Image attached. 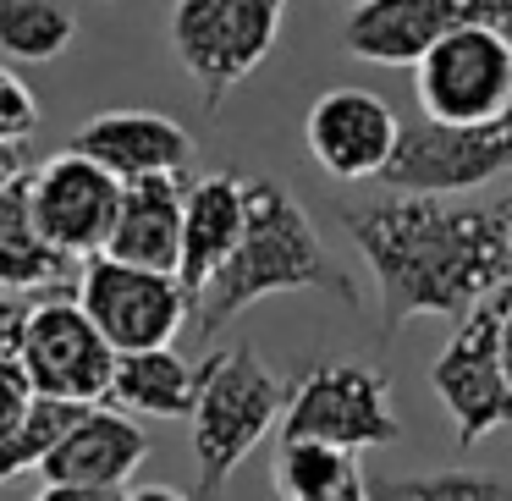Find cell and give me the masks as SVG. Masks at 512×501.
Listing matches in <instances>:
<instances>
[{
	"label": "cell",
	"mask_w": 512,
	"mask_h": 501,
	"mask_svg": "<svg viewBox=\"0 0 512 501\" xmlns=\"http://www.w3.org/2000/svg\"><path fill=\"white\" fill-rule=\"evenodd\" d=\"M78 270L67 254L50 248V237L39 232L34 204H28V177H17L12 188L0 193V292H61L78 287Z\"/></svg>",
	"instance_id": "18"
},
{
	"label": "cell",
	"mask_w": 512,
	"mask_h": 501,
	"mask_svg": "<svg viewBox=\"0 0 512 501\" xmlns=\"http://www.w3.org/2000/svg\"><path fill=\"white\" fill-rule=\"evenodd\" d=\"M512 34V0H358L342 23V45L369 67H419L457 28Z\"/></svg>",
	"instance_id": "11"
},
{
	"label": "cell",
	"mask_w": 512,
	"mask_h": 501,
	"mask_svg": "<svg viewBox=\"0 0 512 501\" xmlns=\"http://www.w3.org/2000/svg\"><path fill=\"white\" fill-rule=\"evenodd\" d=\"M72 149L105 166L116 182L182 177L193 160V133L160 111H100L78 127Z\"/></svg>",
	"instance_id": "14"
},
{
	"label": "cell",
	"mask_w": 512,
	"mask_h": 501,
	"mask_svg": "<svg viewBox=\"0 0 512 501\" xmlns=\"http://www.w3.org/2000/svg\"><path fill=\"white\" fill-rule=\"evenodd\" d=\"M342 226L380 287V336L419 314L463 320L512 287V199L457 204L386 193L342 204Z\"/></svg>",
	"instance_id": "1"
},
{
	"label": "cell",
	"mask_w": 512,
	"mask_h": 501,
	"mask_svg": "<svg viewBox=\"0 0 512 501\" xmlns=\"http://www.w3.org/2000/svg\"><path fill=\"white\" fill-rule=\"evenodd\" d=\"M23 325H28V303H17V298L0 292V358H17V347H23Z\"/></svg>",
	"instance_id": "26"
},
{
	"label": "cell",
	"mask_w": 512,
	"mask_h": 501,
	"mask_svg": "<svg viewBox=\"0 0 512 501\" xmlns=\"http://www.w3.org/2000/svg\"><path fill=\"white\" fill-rule=\"evenodd\" d=\"M281 292H325V298L347 303V309H364L358 281L336 265L325 237L314 232L309 210L281 182H248L243 243L226 259L221 276L193 298V325L204 336H215L237 314H248L265 298H281Z\"/></svg>",
	"instance_id": "2"
},
{
	"label": "cell",
	"mask_w": 512,
	"mask_h": 501,
	"mask_svg": "<svg viewBox=\"0 0 512 501\" xmlns=\"http://www.w3.org/2000/svg\"><path fill=\"white\" fill-rule=\"evenodd\" d=\"M375 501H512L507 474H479V468H441V474H391L369 485Z\"/></svg>",
	"instance_id": "23"
},
{
	"label": "cell",
	"mask_w": 512,
	"mask_h": 501,
	"mask_svg": "<svg viewBox=\"0 0 512 501\" xmlns=\"http://www.w3.org/2000/svg\"><path fill=\"white\" fill-rule=\"evenodd\" d=\"M397 138H402L397 111L369 89H331L303 116V144H309L314 166L336 182L386 177Z\"/></svg>",
	"instance_id": "13"
},
{
	"label": "cell",
	"mask_w": 512,
	"mask_h": 501,
	"mask_svg": "<svg viewBox=\"0 0 512 501\" xmlns=\"http://www.w3.org/2000/svg\"><path fill=\"white\" fill-rule=\"evenodd\" d=\"M281 17H287V0H177L171 6V56L199 83L204 111H221L226 94L265 67Z\"/></svg>",
	"instance_id": "4"
},
{
	"label": "cell",
	"mask_w": 512,
	"mask_h": 501,
	"mask_svg": "<svg viewBox=\"0 0 512 501\" xmlns=\"http://www.w3.org/2000/svg\"><path fill=\"white\" fill-rule=\"evenodd\" d=\"M39 127V100L12 67H0V144H23Z\"/></svg>",
	"instance_id": "24"
},
{
	"label": "cell",
	"mask_w": 512,
	"mask_h": 501,
	"mask_svg": "<svg viewBox=\"0 0 512 501\" xmlns=\"http://www.w3.org/2000/svg\"><path fill=\"white\" fill-rule=\"evenodd\" d=\"M243 226H248V177L215 171V177H199L188 188V210H182V265H177V281L188 292V303L226 270V259L243 243Z\"/></svg>",
	"instance_id": "16"
},
{
	"label": "cell",
	"mask_w": 512,
	"mask_h": 501,
	"mask_svg": "<svg viewBox=\"0 0 512 501\" xmlns=\"http://www.w3.org/2000/svg\"><path fill=\"white\" fill-rule=\"evenodd\" d=\"M28 204H34V221L50 237V248L67 254L72 265H89V259L105 254V243L116 232L122 182L78 149H61L45 166L28 171Z\"/></svg>",
	"instance_id": "12"
},
{
	"label": "cell",
	"mask_w": 512,
	"mask_h": 501,
	"mask_svg": "<svg viewBox=\"0 0 512 501\" xmlns=\"http://www.w3.org/2000/svg\"><path fill=\"white\" fill-rule=\"evenodd\" d=\"M144 457H149V435L138 430V419H127L116 408H83V419L72 424V435L50 452V463L39 474H45V485L61 490L116 496V490H127V479L138 474Z\"/></svg>",
	"instance_id": "15"
},
{
	"label": "cell",
	"mask_w": 512,
	"mask_h": 501,
	"mask_svg": "<svg viewBox=\"0 0 512 501\" xmlns=\"http://www.w3.org/2000/svg\"><path fill=\"white\" fill-rule=\"evenodd\" d=\"M325 501H375V496H369V479H364V468H358V474L347 479V485L336 490V496H325Z\"/></svg>",
	"instance_id": "29"
},
{
	"label": "cell",
	"mask_w": 512,
	"mask_h": 501,
	"mask_svg": "<svg viewBox=\"0 0 512 501\" xmlns=\"http://www.w3.org/2000/svg\"><path fill=\"white\" fill-rule=\"evenodd\" d=\"M72 298L94 320V331L116 347V358L171 347L177 331L193 320V303L177 276L138 270V265H122V259H105V254L78 270Z\"/></svg>",
	"instance_id": "8"
},
{
	"label": "cell",
	"mask_w": 512,
	"mask_h": 501,
	"mask_svg": "<svg viewBox=\"0 0 512 501\" xmlns=\"http://www.w3.org/2000/svg\"><path fill=\"white\" fill-rule=\"evenodd\" d=\"M34 501H100V496H89V490H61V485H45Z\"/></svg>",
	"instance_id": "30"
},
{
	"label": "cell",
	"mask_w": 512,
	"mask_h": 501,
	"mask_svg": "<svg viewBox=\"0 0 512 501\" xmlns=\"http://www.w3.org/2000/svg\"><path fill=\"white\" fill-rule=\"evenodd\" d=\"M353 474H358V457L320 446V441H276V457H270L276 501H325Z\"/></svg>",
	"instance_id": "20"
},
{
	"label": "cell",
	"mask_w": 512,
	"mask_h": 501,
	"mask_svg": "<svg viewBox=\"0 0 512 501\" xmlns=\"http://www.w3.org/2000/svg\"><path fill=\"white\" fill-rule=\"evenodd\" d=\"M402 435V419L391 408L386 369L369 364H320L292 386V402L281 413V441H320L358 457L369 446H391Z\"/></svg>",
	"instance_id": "6"
},
{
	"label": "cell",
	"mask_w": 512,
	"mask_h": 501,
	"mask_svg": "<svg viewBox=\"0 0 512 501\" xmlns=\"http://www.w3.org/2000/svg\"><path fill=\"white\" fill-rule=\"evenodd\" d=\"M501 364H507V386H512V298H507V320H501Z\"/></svg>",
	"instance_id": "31"
},
{
	"label": "cell",
	"mask_w": 512,
	"mask_h": 501,
	"mask_svg": "<svg viewBox=\"0 0 512 501\" xmlns=\"http://www.w3.org/2000/svg\"><path fill=\"white\" fill-rule=\"evenodd\" d=\"M419 116L446 127H479L512 116V34L501 28H457L413 67Z\"/></svg>",
	"instance_id": "7"
},
{
	"label": "cell",
	"mask_w": 512,
	"mask_h": 501,
	"mask_svg": "<svg viewBox=\"0 0 512 501\" xmlns=\"http://www.w3.org/2000/svg\"><path fill=\"white\" fill-rule=\"evenodd\" d=\"M100 501H127V490H116V496H100Z\"/></svg>",
	"instance_id": "32"
},
{
	"label": "cell",
	"mask_w": 512,
	"mask_h": 501,
	"mask_svg": "<svg viewBox=\"0 0 512 501\" xmlns=\"http://www.w3.org/2000/svg\"><path fill=\"white\" fill-rule=\"evenodd\" d=\"M292 386L259 358V347L237 342L199 364V408H193V457H199L204 501H221L232 474L254 457V446L281 424Z\"/></svg>",
	"instance_id": "3"
},
{
	"label": "cell",
	"mask_w": 512,
	"mask_h": 501,
	"mask_svg": "<svg viewBox=\"0 0 512 501\" xmlns=\"http://www.w3.org/2000/svg\"><path fill=\"white\" fill-rule=\"evenodd\" d=\"M507 298L512 287L496 292L490 303H479L474 314H463L430 364V391L441 397L446 419H452L457 446H479L490 430L512 424V386H507V364H501Z\"/></svg>",
	"instance_id": "5"
},
{
	"label": "cell",
	"mask_w": 512,
	"mask_h": 501,
	"mask_svg": "<svg viewBox=\"0 0 512 501\" xmlns=\"http://www.w3.org/2000/svg\"><path fill=\"white\" fill-rule=\"evenodd\" d=\"M182 210H188V182L182 177L122 182V210H116V232H111V243H105V259L177 276V265H182Z\"/></svg>",
	"instance_id": "17"
},
{
	"label": "cell",
	"mask_w": 512,
	"mask_h": 501,
	"mask_svg": "<svg viewBox=\"0 0 512 501\" xmlns=\"http://www.w3.org/2000/svg\"><path fill=\"white\" fill-rule=\"evenodd\" d=\"M28 171H34V166H28L23 144H0V193L12 188L17 177H28Z\"/></svg>",
	"instance_id": "27"
},
{
	"label": "cell",
	"mask_w": 512,
	"mask_h": 501,
	"mask_svg": "<svg viewBox=\"0 0 512 501\" xmlns=\"http://www.w3.org/2000/svg\"><path fill=\"white\" fill-rule=\"evenodd\" d=\"M501 171H512V116L479 127H446L419 116L413 127H402L397 155L380 182L413 199H457L468 188L496 182Z\"/></svg>",
	"instance_id": "10"
},
{
	"label": "cell",
	"mask_w": 512,
	"mask_h": 501,
	"mask_svg": "<svg viewBox=\"0 0 512 501\" xmlns=\"http://www.w3.org/2000/svg\"><path fill=\"white\" fill-rule=\"evenodd\" d=\"M127 501H193V496H182L171 485H138V490H127Z\"/></svg>",
	"instance_id": "28"
},
{
	"label": "cell",
	"mask_w": 512,
	"mask_h": 501,
	"mask_svg": "<svg viewBox=\"0 0 512 501\" xmlns=\"http://www.w3.org/2000/svg\"><path fill=\"white\" fill-rule=\"evenodd\" d=\"M28 408H34V380H28V369L17 358H0V435L17 430Z\"/></svg>",
	"instance_id": "25"
},
{
	"label": "cell",
	"mask_w": 512,
	"mask_h": 501,
	"mask_svg": "<svg viewBox=\"0 0 512 501\" xmlns=\"http://www.w3.org/2000/svg\"><path fill=\"white\" fill-rule=\"evenodd\" d=\"M17 364L34 380V397L72 402V408H105L116 380V347L94 331L78 298L61 292V298H45L28 309Z\"/></svg>",
	"instance_id": "9"
},
{
	"label": "cell",
	"mask_w": 512,
	"mask_h": 501,
	"mask_svg": "<svg viewBox=\"0 0 512 501\" xmlns=\"http://www.w3.org/2000/svg\"><path fill=\"white\" fill-rule=\"evenodd\" d=\"M78 39V17L61 0H0V50L17 61H56Z\"/></svg>",
	"instance_id": "21"
},
{
	"label": "cell",
	"mask_w": 512,
	"mask_h": 501,
	"mask_svg": "<svg viewBox=\"0 0 512 501\" xmlns=\"http://www.w3.org/2000/svg\"><path fill=\"white\" fill-rule=\"evenodd\" d=\"M105 408L116 413H149V419H193L199 408V364H188L171 347H155V353H127L116 358V380Z\"/></svg>",
	"instance_id": "19"
},
{
	"label": "cell",
	"mask_w": 512,
	"mask_h": 501,
	"mask_svg": "<svg viewBox=\"0 0 512 501\" xmlns=\"http://www.w3.org/2000/svg\"><path fill=\"white\" fill-rule=\"evenodd\" d=\"M78 419H83V408H72V402L34 397V408L23 413V424L0 435V485H12L17 474H28V468H45L50 452L67 441Z\"/></svg>",
	"instance_id": "22"
}]
</instances>
